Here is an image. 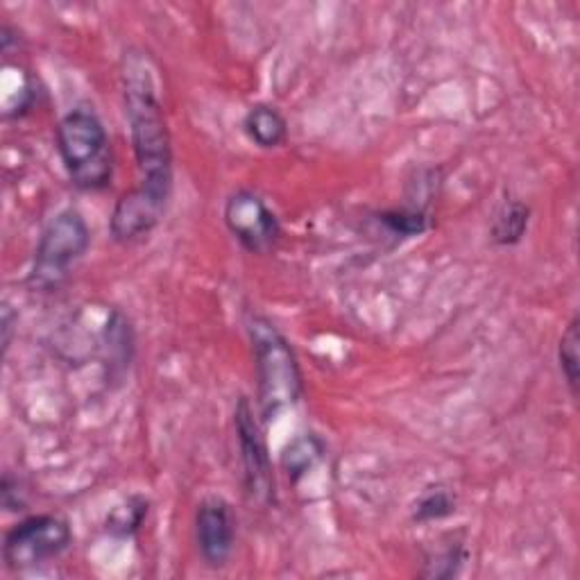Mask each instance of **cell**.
<instances>
[{
	"label": "cell",
	"instance_id": "obj_1",
	"mask_svg": "<svg viewBox=\"0 0 580 580\" xmlns=\"http://www.w3.org/2000/svg\"><path fill=\"white\" fill-rule=\"evenodd\" d=\"M122 98L139 168L137 188L168 205L173 193V144L164 107L144 57L125 59Z\"/></svg>",
	"mask_w": 580,
	"mask_h": 580
},
{
	"label": "cell",
	"instance_id": "obj_2",
	"mask_svg": "<svg viewBox=\"0 0 580 580\" xmlns=\"http://www.w3.org/2000/svg\"><path fill=\"white\" fill-rule=\"evenodd\" d=\"M247 334L254 352L256 397L264 420H275L304 395V376L288 338L264 315H249Z\"/></svg>",
	"mask_w": 580,
	"mask_h": 580
},
{
	"label": "cell",
	"instance_id": "obj_3",
	"mask_svg": "<svg viewBox=\"0 0 580 580\" xmlns=\"http://www.w3.org/2000/svg\"><path fill=\"white\" fill-rule=\"evenodd\" d=\"M57 150L71 181L80 190H105L114 177V153L96 111L76 107L57 125Z\"/></svg>",
	"mask_w": 580,
	"mask_h": 580
},
{
	"label": "cell",
	"instance_id": "obj_4",
	"mask_svg": "<svg viewBox=\"0 0 580 580\" xmlns=\"http://www.w3.org/2000/svg\"><path fill=\"white\" fill-rule=\"evenodd\" d=\"M91 247V229L85 216L76 209L57 214L43 229L37 249L32 271L28 275V286L35 293L57 291L67 282L85 254Z\"/></svg>",
	"mask_w": 580,
	"mask_h": 580
},
{
	"label": "cell",
	"instance_id": "obj_5",
	"mask_svg": "<svg viewBox=\"0 0 580 580\" xmlns=\"http://www.w3.org/2000/svg\"><path fill=\"white\" fill-rule=\"evenodd\" d=\"M73 544V531L59 514H32L6 533L3 560L12 571L41 567Z\"/></svg>",
	"mask_w": 580,
	"mask_h": 580
},
{
	"label": "cell",
	"instance_id": "obj_6",
	"mask_svg": "<svg viewBox=\"0 0 580 580\" xmlns=\"http://www.w3.org/2000/svg\"><path fill=\"white\" fill-rule=\"evenodd\" d=\"M234 426H236V438L240 449L245 490L254 501L271 503L275 499V476H273L268 444L259 422H256L254 409L245 397L238 400V406L234 411Z\"/></svg>",
	"mask_w": 580,
	"mask_h": 580
},
{
	"label": "cell",
	"instance_id": "obj_7",
	"mask_svg": "<svg viewBox=\"0 0 580 580\" xmlns=\"http://www.w3.org/2000/svg\"><path fill=\"white\" fill-rule=\"evenodd\" d=\"M229 234L252 254L271 252L279 236L282 223L262 196L252 190H236L227 198L223 212Z\"/></svg>",
	"mask_w": 580,
	"mask_h": 580
},
{
	"label": "cell",
	"instance_id": "obj_8",
	"mask_svg": "<svg viewBox=\"0 0 580 580\" xmlns=\"http://www.w3.org/2000/svg\"><path fill=\"white\" fill-rule=\"evenodd\" d=\"M196 542L207 567H225L236 547V514L223 497H207L196 512Z\"/></svg>",
	"mask_w": 580,
	"mask_h": 580
},
{
	"label": "cell",
	"instance_id": "obj_9",
	"mask_svg": "<svg viewBox=\"0 0 580 580\" xmlns=\"http://www.w3.org/2000/svg\"><path fill=\"white\" fill-rule=\"evenodd\" d=\"M166 207V203H159L141 188H132L130 193H125L116 203L109 218L111 238L116 243H132L137 238L148 236L164 218Z\"/></svg>",
	"mask_w": 580,
	"mask_h": 580
},
{
	"label": "cell",
	"instance_id": "obj_10",
	"mask_svg": "<svg viewBox=\"0 0 580 580\" xmlns=\"http://www.w3.org/2000/svg\"><path fill=\"white\" fill-rule=\"evenodd\" d=\"M243 130L247 139L264 150H273L286 144L288 122L284 114L273 105H254L243 118Z\"/></svg>",
	"mask_w": 580,
	"mask_h": 580
},
{
	"label": "cell",
	"instance_id": "obj_11",
	"mask_svg": "<svg viewBox=\"0 0 580 580\" xmlns=\"http://www.w3.org/2000/svg\"><path fill=\"white\" fill-rule=\"evenodd\" d=\"M105 350L109 374H125L135 356V332L130 320L120 311H114L105 327Z\"/></svg>",
	"mask_w": 580,
	"mask_h": 580
},
{
	"label": "cell",
	"instance_id": "obj_12",
	"mask_svg": "<svg viewBox=\"0 0 580 580\" xmlns=\"http://www.w3.org/2000/svg\"><path fill=\"white\" fill-rule=\"evenodd\" d=\"M531 223V209L522 200H505L492 220V240L497 245H518Z\"/></svg>",
	"mask_w": 580,
	"mask_h": 580
},
{
	"label": "cell",
	"instance_id": "obj_13",
	"mask_svg": "<svg viewBox=\"0 0 580 580\" xmlns=\"http://www.w3.org/2000/svg\"><path fill=\"white\" fill-rule=\"evenodd\" d=\"M322 454H325V446H322V442L315 435H302L288 444L282 463H284L286 474L293 481H297L315 468V463L322 459Z\"/></svg>",
	"mask_w": 580,
	"mask_h": 580
},
{
	"label": "cell",
	"instance_id": "obj_14",
	"mask_svg": "<svg viewBox=\"0 0 580 580\" xmlns=\"http://www.w3.org/2000/svg\"><path fill=\"white\" fill-rule=\"evenodd\" d=\"M456 512V494L444 485H433L422 492V497L415 503L413 520L429 524L449 518V514Z\"/></svg>",
	"mask_w": 580,
	"mask_h": 580
},
{
	"label": "cell",
	"instance_id": "obj_15",
	"mask_svg": "<svg viewBox=\"0 0 580 580\" xmlns=\"http://www.w3.org/2000/svg\"><path fill=\"white\" fill-rule=\"evenodd\" d=\"M578 345H580L578 317H571V322L567 325V330L562 332V338L558 343V363H560L564 383H567V389H569L573 400L578 397V365H580Z\"/></svg>",
	"mask_w": 580,
	"mask_h": 580
},
{
	"label": "cell",
	"instance_id": "obj_16",
	"mask_svg": "<svg viewBox=\"0 0 580 580\" xmlns=\"http://www.w3.org/2000/svg\"><path fill=\"white\" fill-rule=\"evenodd\" d=\"M376 220L389 229L393 236L397 238H413L424 234L431 227V218L426 212L422 209H391V212H381L376 216Z\"/></svg>",
	"mask_w": 580,
	"mask_h": 580
},
{
	"label": "cell",
	"instance_id": "obj_17",
	"mask_svg": "<svg viewBox=\"0 0 580 580\" xmlns=\"http://www.w3.org/2000/svg\"><path fill=\"white\" fill-rule=\"evenodd\" d=\"M146 514H148V499L130 497L111 510L109 520H107V529L120 538L132 535L141 529Z\"/></svg>",
	"mask_w": 580,
	"mask_h": 580
},
{
	"label": "cell",
	"instance_id": "obj_18",
	"mask_svg": "<svg viewBox=\"0 0 580 580\" xmlns=\"http://www.w3.org/2000/svg\"><path fill=\"white\" fill-rule=\"evenodd\" d=\"M468 562V551L463 544H451L433 556L426 558V567L422 571V576L426 578H451V576H459L463 564Z\"/></svg>",
	"mask_w": 580,
	"mask_h": 580
},
{
	"label": "cell",
	"instance_id": "obj_19",
	"mask_svg": "<svg viewBox=\"0 0 580 580\" xmlns=\"http://www.w3.org/2000/svg\"><path fill=\"white\" fill-rule=\"evenodd\" d=\"M0 501H3V508L10 512L26 508V501L21 499L19 492V479H14L10 472H6L3 483H0Z\"/></svg>",
	"mask_w": 580,
	"mask_h": 580
},
{
	"label": "cell",
	"instance_id": "obj_20",
	"mask_svg": "<svg viewBox=\"0 0 580 580\" xmlns=\"http://www.w3.org/2000/svg\"><path fill=\"white\" fill-rule=\"evenodd\" d=\"M14 311L10 304L3 306V352L10 350V343H12V332H14Z\"/></svg>",
	"mask_w": 580,
	"mask_h": 580
}]
</instances>
